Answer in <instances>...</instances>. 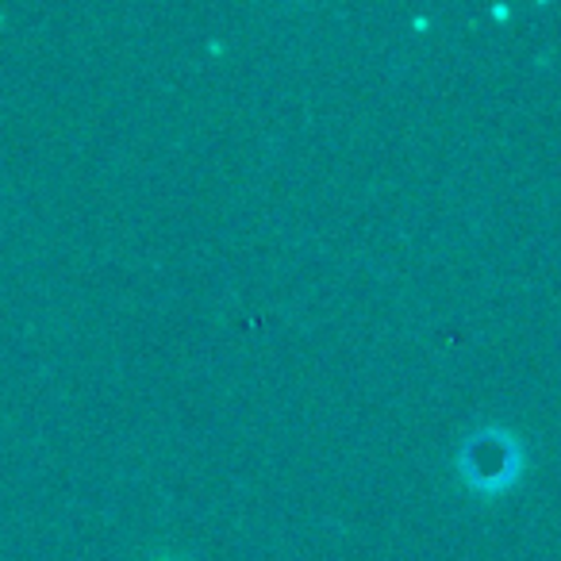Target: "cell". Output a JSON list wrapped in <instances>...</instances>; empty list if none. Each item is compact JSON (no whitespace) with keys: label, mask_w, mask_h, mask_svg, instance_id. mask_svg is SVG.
Wrapping results in <instances>:
<instances>
[]
</instances>
